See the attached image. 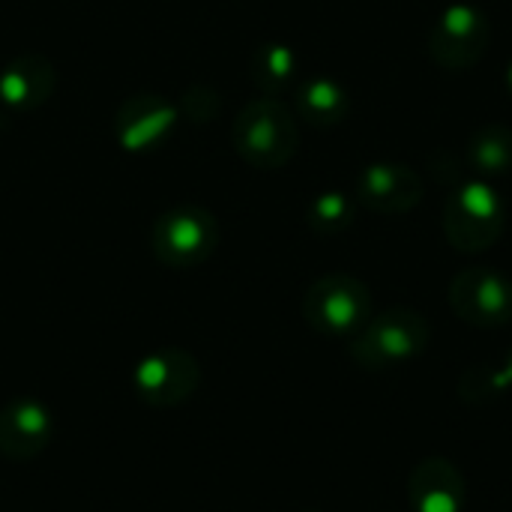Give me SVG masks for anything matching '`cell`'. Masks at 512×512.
<instances>
[{"instance_id":"8fae6325","label":"cell","mask_w":512,"mask_h":512,"mask_svg":"<svg viewBox=\"0 0 512 512\" xmlns=\"http://www.w3.org/2000/svg\"><path fill=\"white\" fill-rule=\"evenodd\" d=\"M51 441V411L36 399H12L0 411V456L27 462Z\"/></svg>"},{"instance_id":"30bf717a","label":"cell","mask_w":512,"mask_h":512,"mask_svg":"<svg viewBox=\"0 0 512 512\" xmlns=\"http://www.w3.org/2000/svg\"><path fill=\"white\" fill-rule=\"evenodd\" d=\"M408 501L414 512H465V474L444 456L423 459L408 477Z\"/></svg>"},{"instance_id":"7c38bea8","label":"cell","mask_w":512,"mask_h":512,"mask_svg":"<svg viewBox=\"0 0 512 512\" xmlns=\"http://www.w3.org/2000/svg\"><path fill=\"white\" fill-rule=\"evenodd\" d=\"M174 120L177 111L168 99L156 93H138L117 111V138L126 150H150L159 147L165 135H171Z\"/></svg>"},{"instance_id":"52a82bcc","label":"cell","mask_w":512,"mask_h":512,"mask_svg":"<svg viewBox=\"0 0 512 512\" xmlns=\"http://www.w3.org/2000/svg\"><path fill=\"white\" fill-rule=\"evenodd\" d=\"M450 306L471 327H507L512 321V279L492 267H468L450 282Z\"/></svg>"},{"instance_id":"5bb4252c","label":"cell","mask_w":512,"mask_h":512,"mask_svg":"<svg viewBox=\"0 0 512 512\" xmlns=\"http://www.w3.org/2000/svg\"><path fill=\"white\" fill-rule=\"evenodd\" d=\"M297 114L312 126H339L351 114V93L333 78H309L297 87Z\"/></svg>"},{"instance_id":"9c48e42d","label":"cell","mask_w":512,"mask_h":512,"mask_svg":"<svg viewBox=\"0 0 512 512\" xmlns=\"http://www.w3.org/2000/svg\"><path fill=\"white\" fill-rule=\"evenodd\" d=\"M357 201L381 216H405L423 201V177L408 162H369L357 174Z\"/></svg>"},{"instance_id":"ba28073f","label":"cell","mask_w":512,"mask_h":512,"mask_svg":"<svg viewBox=\"0 0 512 512\" xmlns=\"http://www.w3.org/2000/svg\"><path fill=\"white\" fill-rule=\"evenodd\" d=\"M201 384L198 360L183 348H162L147 354L135 369V393L150 408L183 405Z\"/></svg>"},{"instance_id":"2e32d148","label":"cell","mask_w":512,"mask_h":512,"mask_svg":"<svg viewBox=\"0 0 512 512\" xmlns=\"http://www.w3.org/2000/svg\"><path fill=\"white\" fill-rule=\"evenodd\" d=\"M297 69H300V57L294 54V48L279 45V42H267V45L255 48L252 63H249L252 81L267 96H276V93L288 90L294 84V78H297Z\"/></svg>"},{"instance_id":"ac0fdd59","label":"cell","mask_w":512,"mask_h":512,"mask_svg":"<svg viewBox=\"0 0 512 512\" xmlns=\"http://www.w3.org/2000/svg\"><path fill=\"white\" fill-rule=\"evenodd\" d=\"M512 387V354L510 360L501 366V369H492V375L486 372H474L471 378L462 381V393L465 399H474V396H489V393H498V390H507Z\"/></svg>"},{"instance_id":"d6986e66","label":"cell","mask_w":512,"mask_h":512,"mask_svg":"<svg viewBox=\"0 0 512 512\" xmlns=\"http://www.w3.org/2000/svg\"><path fill=\"white\" fill-rule=\"evenodd\" d=\"M507 87H510V93H512V60H510V66H507Z\"/></svg>"},{"instance_id":"e0dca14e","label":"cell","mask_w":512,"mask_h":512,"mask_svg":"<svg viewBox=\"0 0 512 512\" xmlns=\"http://www.w3.org/2000/svg\"><path fill=\"white\" fill-rule=\"evenodd\" d=\"M354 216H357V204L348 192H339V189H327L321 192L309 210H306V222L315 234H324V237H333V234H342L354 225Z\"/></svg>"},{"instance_id":"9a60e30c","label":"cell","mask_w":512,"mask_h":512,"mask_svg":"<svg viewBox=\"0 0 512 512\" xmlns=\"http://www.w3.org/2000/svg\"><path fill=\"white\" fill-rule=\"evenodd\" d=\"M468 165L483 177H501L512 171V126L486 123L468 138Z\"/></svg>"},{"instance_id":"5b68a950","label":"cell","mask_w":512,"mask_h":512,"mask_svg":"<svg viewBox=\"0 0 512 512\" xmlns=\"http://www.w3.org/2000/svg\"><path fill=\"white\" fill-rule=\"evenodd\" d=\"M219 225L204 207H174L150 231L153 255L168 267H198L216 252Z\"/></svg>"},{"instance_id":"6da1fadb","label":"cell","mask_w":512,"mask_h":512,"mask_svg":"<svg viewBox=\"0 0 512 512\" xmlns=\"http://www.w3.org/2000/svg\"><path fill=\"white\" fill-rule=\"evenodd\" d=\"M441 225H444L447 243L456 252L480 255L504 237L507 204L489 180L474 177V180L459 183L447 195Z\"/></svg>"},{"instance_id":"7a4b0ae2","label":"cell","mask_w":512,"mask_h":512,"mask_svg":"<svg viewBox=\"0 0 512 512\" xmlns=\"http://www.w3.org/2000/svg\"><path fill=\"white\" fill-rule=\"evenodd\" d=\"M432 327L426 315L408 306H393L369 318V324L354 336L351 357L369 372H387L405 366L426 354Z\"/></svg>"},{"instance_id":"8992f818","label":"cell","mask_w":512,"mask_h":512,"mask_svg":"<svg viewBox=\"0 0 512 512\" xmlns=\"http://www.w3.org/2000/svg\"><path fill=\"white\" fill-rule=\"evenodd\" d=\"M492 39V24L486 12L474 3H450L432 33H429V54L441 69L465 72L474 69Z\"/></svg>"},{"instance_id":"4fadbf2b","label":"cell","mask_w":512,"mask_h":512,"mask_svg":"<svg viewBox=\"0 0 512 512\" xmlns=\"http://www.w3.org/2000/svg\"><path fill=\"white\" fill-rule=\"evenodd\" d=\"M54 90V69L39 54L15 57L0 72V102L15 111H30L42 105Z\"/></svg>"},{"instance_id":"277c9868","label":"cell","mask_w":512,"mask_h":512,"mask_svg":"<svg viewBox=\"0 0 512 512\" xmlns=\"http://www.w3.org/2000/svg\"><path fill=\"white\" fill-rule=\"evenodd\" d=\"M303 318L324 336H357L372 318V291L348 273H330L309 285Z\"/></svg>"},{"instance_id":"3957f363","label":"cell","mask_w":512,"mask_h":512,"mask_svg":"<svg viewBox=\"0 0 512 512\" xmlns=\"http://www.w3.org/2000/svg\"><path fill=\"white\" fill-rule=\"evenodd\" d=\"M231 138L237 153L255 168H282L294 159L300 147L297 117L276 96L252 99L234 120Z\"/></svg>"}]
</instances>
